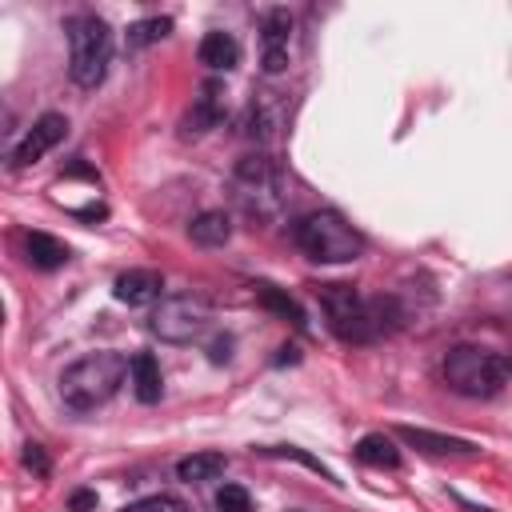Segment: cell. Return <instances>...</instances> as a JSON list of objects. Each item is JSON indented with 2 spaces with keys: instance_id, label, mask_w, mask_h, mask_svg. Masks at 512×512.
Returning a JSON list of instances; mask_svg holds the SVG:
<instances>
[{
  "instance_id": "6da1fadb",
  "label": "cell",
  "mask_w": 512,
  "mask_h": 512,
  "mask_svg": "<svg viewBox=\"0 0 512 512\" xmlns=\"http://www.w3.org/2000/svg\"><path fill=\"white\" fill-rule=\"evenodd\" d=\"M316 296H320V308L328 316V328L348 344H368V340H376L380 332L392 328L388 324L392 320V300H384V296L364 300L348 284H320Z\"/></svg>"
},
{
  "instance_id": "7a4b0ae2",
  "label": "cell",
  "mask_w": 512,
  "mask_h": 512,
  "mask_svg": "<svg viewBox=\"0 0 512 512\" xmlns=\"http://www.w3.org/2000/svg\"><path fill=\"white\" fill-rule=\"evenodd\" d=\"M128 376V360L120 352H88L60 372V400L72 412H92L116 396Z\"/></svg>"
},
{
  "instance_id": "3957f363",
  "label": "cell",
  "mask_w": 512,
  "mask_h": 512,
  "mask_svg": "<svg viewBox=\"0 0 512 512\" xmlns=\"http://www.w3.org/2000/svg\"><path fill=\"white\" fill-rule=\"evenodd\" d=\"M232 200L248 220H276L284 212V176L272 156L248 152L232 168Z\"/></svg>"
},
{
  "instance_id": "277c9868",
  "label": "cell",
  "mask_w": 512,
  "mask_h": 512,
  "mask_svg": "<svg viewBox=\"0 0 512 512\" xmlns=\"http://www.w3.org/2000/svg\"><path fill=\"white\" fill-rule=\"evenodd\" d=\"M512 376V356L492 352V348H476V344H456L444 356V380L452 392L484 400L496 396Z\"/></svg>"
},
{
  "instance_id": "5b68a950",
  "label": "cell",
  "mask_w": 512,
  "mask_h": 512,
  "mask_svg": "<svg viewBox=\"0 0 512 512\" xmlns=\"http://www.w3.org/2000/svg\"><path fill=\"white\" fill-rule=\"evenodd\" d=\"M292 236L304 248V256H312L320 264H348L364 252V236L336 208H320V212L300 216Z\"/></svg>"
},
{
  "instance_id": "8992f818",
  "label": "cell",
  "mask_w": 512,
  "mask_h": 512,
  "mask_svg": "<svg viewBox=\"0 0 512 512\" xmlns=\"http://www.w3.org/2000/svg\"><path fill=\"white\" fill-rule=\"evenodd\" d=\"M108 64H112V28L92 12L72 16L68 20V76L80 88H96L108 76Z\"/></svg>"
},
{
  "instance_id": "52a82bcc",
  "label": "cell",
  "mask_w": 512,
  "mask_h": 512,
  "mask_svg": "<svg viewBox=\"0 0 512 512\" xmlns=\"http://www.w3.org/2000/svg\"><path fill=\"white\" fill-rule=\"evenodd\" d=\"M212 312H208V300L204 296H192V292H180V296H164L148 320V328L168 340V344H188V340H200L204 328H208Z\"/></svg>"
},
{
  "instance_id": "ba28073f",
  "label": "cell",
  "mask_w": 512,
  "mask_h": 512,
  "mask_svg": "<svg viewBox=\"0 0 512 512\" xmlns=\"http://www.w3.org/2000/svg\"><path fill=\"white\" fill-rule=\"evenodd\" d=\"M64 132H68V120H64L60 112L40 116V120L24 132V140L12 148V168H28V164H36L40 156H48V152L64 140Z\"/></svg>"
},
{
  "instance_id": "9c48e42d",
  "label": "cell",
  "mask_w": 512,
  "mask_h": 512,
  "mask_svg": "<svg viewBox=\"0 0 512 512\" xmlns=\"http://www.w3.org/2000/svg\"><path fill=\"white\" fill-rule=\"evenodd\" d=\"M288 44H292V12L272 8L264 16V28H260V64L268 76L288 68Z\"/></svg>"
},
{
  "instance_id": "30bf717a",
  "label": "cell",
  "mask_w": 512,
  "mask_h": 512,
  "mask_svg": "<svg viewBox=\"0 0 512 512\" xmlns=\"http://www.w3.org/2000/svg\"><path fill=\"white\" fill-rule=\"evenodd\" d=\"M160 288H164V276L152 272V268H128L116 276L112 284V296L128 308H140V304H156L160 300Z\"/></svg>"
},
{
  "instance_id": "8fae6325",
  "label": "cell",
  "mask_w": 512,
  "mask_h": 512,
  "mask_svg": "<svg viewBox=\"0 0 512 512\" xmlns=\"http://www.w3.org/2000/svg\"><path fill=\"white\" fill-rule=\"evenodd\" d=\"M220 116H224V88H220L216 80H208V84L200 88L196 104H192L188 116H184V136H204L208 128L220 124Z\"/></svg>"
},
{
  "instance_id": "7c38bea8",
  "label": "cell",
  "mask_w": 512,
  "mask_h": 512,
  "mask_svg": "<svg viewBox=\"0 0 512 512\" xmlns=\"http://www.w3.org/2000/svg\"><path fill=\"white\" fill-rule=\"evenodd\" d=\"M128 380H132V392L140 404H156L164 396V372H160V360L152 352H136L128 360Z\"/></svg>"
},
{
  "instance_id": "4fadbf2b",
  "label": "cell",
  "mask_w": 512,
  "mask_h": 512,
  "mask_svg": "<svg viewBox=\"0 0 512 512\" xmlns=\"http://www.w3.org/2000/svg\"><path fill=\"white\" fill-rule=\"evenodd\" d=\"M396 436H400L404 444L420 448V452H432V456H452V452H456V456H468V452H476L472 440H464V436H444V432H428V428H408V424H400Z\"/></svg>"
},
{
  "instance_id": "5bb4252c",
  "label": "cell",
  "mask_w": 512,
  "mask_h": 512,
  "mask_svg": "<svg viewBox=\"0 0 512 512\" xmlns=\"http://www.w3.org/2000/svg\"><path fill=\"white\" fill-rule=\"evenodd\" d=\"M196 56H200V64L212 68V72H232V68L240 64V44H236L232 32H204Z\"/></svg>"
},
{
  "instance_id": "9a60e30c",
  "label": "cell",
  "mask_w": 512,
  "mask_h": 512,
  "mask_svg": "<svg viewBox=\"0 0 512 512\" xmlns=\"http://www.w3.org/2000/svg\"><path fill=\"white\" fill-rule=\"evenodd\" d=\"M352 452H356V460L368 464V468H396V464H400V448H396V440H392L388 432H368V436H360Z\"/></svg>"
},
{
  "instance_id": "2e32d148",
  "label": "cell",
  "mask_w": 512,
  "mask_h": 512,
  "mask_svg": "<svg viewBox=\"0 0 512 512\" xmlns=\"http://www.w3.org/2000/svg\"><path fill=\"white\" fill-rule=\"evenodd\" d=\"M188 236H192L196 244H204V248H220V244H228V236H232V220H228L220 208H208V212L192 216Z\"/></svg>"
},
{
  "instance_id": "e0dca14e",
  "label": "cell",
  "mask_w": 512,
  "mask_h": 512,
  "mask_svg": "<svg viewBox=\"0 0 512 512\" xmlns=\"http://www.w3.org/2000/svg\"><path fill=\"white\" fill-rule=\"evenodd\" d=\"M252 292H256V300L268 308V312H276L280 320H288L292 328H304L308 320H304V308L284 292V288H276V284H268V280H260V284H252Z\"/></svg>"
},
{
  "instance_id": "ac0fdd59",
  "label": "cell",
  "mask_w": 512,
  "mask_h": 512,
  "mask_svg": "<svg viewBox=\"0 0 512 512\" xmlns=\"http://www.w3.org/2000/svg\"><path fill=\"white\" fill-rule=\"evenodd\" d=\"M24 248H28V260L36 268H44V272H52V268H60L68 260V244L56 240V236H48V232H28Z\"/></svg>"
},
{
  "instance_id": "d6986e66",
  "label": "cell",
  "mask_w": 512,
  "mask_h": 512,
  "mask_svg": "<svg viewBox=\"0 0 512 512\" xmlns=\"http://www.w3.org/2000/svg\"><path fill=\"white\" fill-rule=\"evenodd\" d=\"M224 456L220 452H192V456H184L180 464H176V476L184 480V484H204V480H216L220 472H224Z\"/></svg>"
},
{
  "instance_id": "ffe728a7",
  "label": "cell",
  "mask_w": 512,
  "mask_h": 512,
  "mask_svg": "<svg viewBox=\"0 0 512 512\" xmlns=\"http://www.w3.org/2000/svg\"><path fill=\"white\" fill-rule=\"evenodd\" d=\"M172 32V20L168 16H148V20H136L132 28H128V48L136 52V48H144V44H156V40H164Z\"/></svg>"
},
{
  "instance_id": "44dd1931",
  "label": "cell",
  "mask_w": 512,
  "mask_h": 512,
  "mask_svg": "<svg viewBox=\"0 0 512 512\" xmlns=\"http://www.w3.org/2000/svg\"><path fill=\"white\" fill-rule=\"evenodd\" d=\"M264 456H284V460H296V464H304V468H312V472H320L324 480H332L336 484V476H332V468H324L316 456H308L304 448H292V444H280V448H260Z\"/></svg>"
},
{
  "instance_id": "7402d4cb",
  "label": "cell",
  "mask_w": 512,
  "mask_h": 512,
  "mask_svg": "<svg viewBox=\"0 0 512 512\" xmlns=\"http://www.w3.org/2000/svg\"><path fill=\"white\" fill-rule=\"evenodd\" d=\"M120 512H188V508H184V500H176L168 492H156V496H144V500L124 504Z\"/></svg>"
},
{
  "instance_id": "603a6c76",
  "label": "cell",
  "mask_w": 512,
  "mask_h": 512,
  "mask_svg": "<svg viewBox=\"0 0 512 512\" xmlns=\"http://www.w3.org/2000/svg\"><path fill=\"white\" fill-rule=\"evenodd\" d=\"M216 508H220V512H252V496H248V488H240V484H224V488L216 492Z\"/></svg>"
},
{
  "instance_id": "cb8c5ba5",
  "label": "cell",
  "mask_w": 512,
  "mask_h": 512,
  "mask_svg": "<svg viewBox=\"0 0 512 512\" xmlns=\"http://www.w3.org/2000/svg\"><path fill=\"white\" fill-rule=\"evenodd\" d=\"M24 468H32L36 476H48V456L40 444H24Z\"/></svg>"
},
{
  "instance_id": "d4e9b609",
  "label": "cell",
  "mask_w": 512,
  "mask_h": 512,
  "mask_svg": "<svg viewBox=\"0 0 512 512\" xmlns=\"http://www.w3.org/2000/svg\"><path fill=\"white\" fill-rule=\"evenodd\" d=\"M92 504H96V492H76L72 496V512H88Z\"/></svg>"
}]
</instances>
